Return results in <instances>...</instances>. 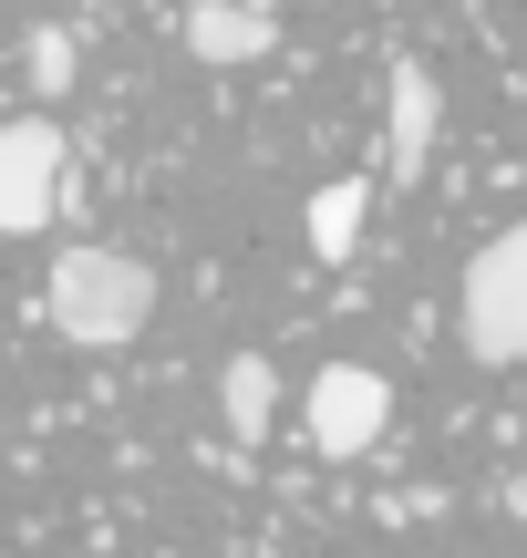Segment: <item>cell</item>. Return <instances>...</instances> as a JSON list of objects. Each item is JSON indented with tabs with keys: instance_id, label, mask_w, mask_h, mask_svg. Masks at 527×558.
<instances>
[{
	"instance_id": "obj_7",
	"label": "cell",
	"mask_w": 527,
	"mask_h": 558,
	"mask_svg": "<svg viewBox=\"0 0 527 558\" xmlns=\"http://www.w3.org/2000/svg\"><path fill=\"white\" fill-rule=\"evenodd\" d=\"M218 403H228V435L259 445L269 414H280V373H269V352H238V362H228V373H218Z\"/></svg>"
},
{
	"instance_id": "obj_11",
	"label": "cell",
	"mask_w": 527,
	"mask_h": 558,
	"mask_svg": "<svg viewBox=\"0 0 527 558\" xmlns=\"http://www.w3.org/2000/svg\"><path fill=\"white\" fill-rule=\"evenodd\" d=\"M248 11H280V0H248Z\"/></svg>"
},
{
	"instance_id": "obj_9",
	"label": "cell",
	"mask_w": 527,
	"mask_h": 558,
	"mask_svg": "<svg viewBox=\"0 0 527 558\" xmlns=\"http://www.w3.org/2000/svg\"><path fill=\"white\" fill-rule=\"evenodd\" d=\"M73 62H83V41L62 32V21H41V32L21 41V73H32V94H73Z\"/></svg>"
},
{
	"instance_id": "obj_4",
	"label": "cell",
	"mask_w": 527,
	"mask_h": 558,
	"mask_svg": "<svg viewBox=\"0 0 527 558\" xmlns=\"http://www.w3.org/2000/svg\"><path fill=\"white\" fill-rule=\"evenodd\" d=\"M73 197V156L41 114H11L0 124V239H32L52 228V207Z\"/></svg>"
},
{
	"instance_id": "obj_5",
	"label": "cell",
	"mask_w": 527,
	"mask_h": 558,
	"mask_svg": "<svg viewBox=\"0 0 527 558\" xmlns=\"http://www.w3.org/2000/svg\"><path fill=\"white\" fill-rule=\"evenodd\" d=\"M383 114H393V135H383V186H404V177H425V156H434V73H425V62H393Z\"/></svg>"
},
{
	"instance_id": "obj_6",
	"label": "cell",
	"mask_w": 527,
	"mask_h": 558,
	"mask_svg": "<svg viewBox=\"0 0 527 558\" xmlns=\"http://www.w3.org/2000/svg\"><path fill=\"white\" fill-rule=\"evenodd\" d=\"M280 41V11H248V0H197L186 11V52L197 62H259Z\"/></svg>"
},
{
	"instance_id": "obj_3",
	"label": "cell",
	"mask_w": 527,
	"mask_h": 558,
	"mask_svg": "<svg viewBox=\"0 0 527 558\" xmlns=\"http://www.w3.org/2000/svg\"><path fill=\"white\" fill-rule=\"evenodd\" d=\"M383 424H393V383L372 373V362H321V373H310V403H301L310 456L352 465V456H372V445H383Z\"/></svg>"
},
{
	"instance_id": "obj_10",
	"label": "cell",
	"mask_w": 527,
	"mask_h": 558,
	"mask_svg": "<svg viewBox=\"0 0 527 558\" xmlns=\"http://www.w3.org/2000/svg\"><path fill=\"white\" fill-rule=\"evenodd\" d=\"M507 507H517V518H527V476H517V486H507Z\"/></svg>"
},
{
	"instance_id": "obj_8",
	"label": "cell",
	"mask_w": 527,
	"mask_h": 558,
	"mask_svg": "<svg viewBox=\"0 0 527 558\" xmlns=\"http://www.w3.org/2000/svg\"><path fill=\"white\" fill-rule=\"evenodd\" d=\"M363 207H372L363 177L321 186V197H310V248H321V259H352V239H363Z\"/></svg>"
},
{
	"instance_id": "obj_2",
	"label": "cell",
	"mask_w": 527,
	"mask_h": 558,
	"mask_svg": "<svg viewBox=\"0 0 527 558\" xmlns=\"http://www.w3.org/2000/svg\"><path fill=\"white\" fill-rule=\"evenodd\" d=\"M466 352L487 362V373L527 362V218L497 228L466 259Z\"/></svg>"
},
{
	"instance_id": "obj_1",
	"label": "cell",
	"mask_w": 527,
	"mask_h": 558,
	"mask_svg": "<svg viewBox=\"0 0 527 558\" xmlns=\"http://www.w3.org/2000/svg\"><path fill=\"white\" fill-rule=\"evenodd\" d=\"M41 311L73 352H124L156 320V269L124 259V248H62L52 279H41Z\"/></svg>"
}]
</instances>
